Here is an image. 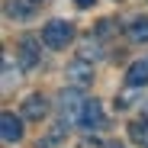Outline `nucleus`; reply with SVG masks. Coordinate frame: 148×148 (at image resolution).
<instances>
[{
    "label": "nucleus",
    "instance_id": "nucleus-1",
    "mask_svg": "<svg viewBox=\"0 0 148 148\" xmlns=\"http://www.w3.org/2000/svg\"><path fill=\"white\" fill-rule=\"evenodd\" d=\"M71 36H74V29H71V23H64V19H52V23H45V29H42L45 48H64L71 42Z\"/></svg>",
    "mask_w": 148,
    "mask_h": 148
},
{
    "label": "nucleus",
    "instance_id": "nucleus-2",
    "mask_svg": "<svg viewBox=\"0 0 148 148\" xmlns=\"http://www.w3.org/2000/svg\"><path fill=\"white\" fill-rule=\"evenodd\" d=\"M77 122H81L87 132L103 129V126H106V119H103V106H100V100H87L84 110H81V119H77Z\"/></svg>",
    "mask_w": 148,
    "mask_h": 148
},
{
    "label": "nucleus",
    "instance_id": "nucleus-3",
    "mask_svg": "<svg viewBox=\"0 0 148 148\" xmlns=\"http://www.w3.org/2000/svg\"><path fill=\"white\" fill-rule=\"evenodd\" d=\"M87 100H81L77 90H61V100H58V110L61 116H71V119H81V110H84Z\"/></svg>",
    "mask_w": 148,
    "mask_h": 148
},
{
    "label": "nucleus",
    "instance_id": "nucleus-4",
    "mask_svg": "<svg viewBox=\"0 0 148 148\" xmlns=\"http://www.w3.org/2000/svg\"><path fill=\"white\" fill-rule=\"evenodd\" d=\"M0 135H3L7 145L19 142V138H23V119L13 116V113H3V116H0Z\"/></svg>",
    "mask_w": 148,
    "mask_h": 148
},
{
    "label": "nucleus",
    "instance_id": "nucleus-5",
    "mask_svg": "<svg viewBox=\"0 0 148 148\" xmlns=\"http://www.w3.org/2000/svg\"><path fill=\"white\" fill-rule=\"evenodd\" d=\"M45 113H48V103H45V97H42V93H29L26 100H23V116H26V119L39 122Z\"/></svg>",
    "mask_w": 148,
    "mask_h": 148
},
{
    "label": "nucleus",
    "instance_id": "nucleus-6",
    "mask_svg": "<svg viewBox=\"0 0 148 148\" xmlns=\"http://www.w3.org/2000/svg\"><path fill=\"white\" fill-rule=\"evenodd\" d=\"M36 45H39V42H36L32 36H26V39L19 42V48H16V52H19L23 68H36V61H39V48H36Z\"/></svg>",
    "mask_w": 148,
    "mask_h": 148
},
{
    "label": "nucleus",
    "instance_id": "nucleus-7",
    "mask_svg": "<svg viewBox=\"0 0 148 148\" xmlns=\"http://www.w3.org/2000/svg\"><path fill=\"white\" fill-rule=\"evenodd\" d=\"M126 84H129V87H145V84H148V61H132V64H129Z\"/></svg>",
    "mask_w": 148,
    "mask_h": 148
},
{
    "label": "nucleus",
    "instance_id": "nucleus-8",
    "mask_svg": "<svg viewBox=\"0 0 148 148\" xmlns=\"http://www.w3.org/2000/svg\"><path fill=\"white\" fill-rule=\"evenodd\" d=\"M68 77H71L74 84H81V87H84V84L93 81V68H90L87 61H74V64L68 68Z\"/></svg>",
    "mask_w": 148,
    "mask_h": 148
},
{
    "label": "nucleus",
    "instance_id": "nucleus-9",
    "mask_svg": "<svg viewBox=\"0 0 148 148\" xmlns=\"http://www.w3.org/2000/svg\"><path fill=\"white\" fill-rule=\"evenodd\" d=\"M129 39L132 42H148V16H135L129 23Z\"/></svg>",
    "mask_w": 148,
    "mask_h": 148
},
{
    "label": "nucleus",
    "instance_id": "nucleus-10",
    "mask_svg": "<svg viewBox=\"0 0 148 148\" xmlns=\"http://www.w3.org/2000/svg\"><path fill=\"white\" fill-rule=\"evenodd\" d=\"M129 138L135 142V145H148V119L142 122H129Z\"/></svg>",
    "mask_w": 148,
    "mask_h": 148
},
{
    "label": "nucleus",
    "instance_id": "nucleus-11",
    "mask_svg": "<svg viewBox=\"0 0 148 148\" xmlns=\"http://www.w3.org/2000/svg\"><path fill=\"white\" fill-rule=\"evenodd\" d=\"M7 13H10L13 19H29L32 7H26V3H16V0H10V3H7Z\"/></svg>",
    "mask_w": 148,
    "mask_h": 148
},
{
    "label": "nucleus",
    "instance_id": "nucleus-12",
    "mask_svg": "<svg viewBox=\"0 0 148 148\" xmlns=\"http://www.w3.org/2000/svg\"><path fill=\"white\" fill-rule=\"evenodd\" d=\"M74 3H77L81 10H87V7H93V3H97V0H74Z\"/></svg>",
    "mask_w": 148,
    "mask_h": 148
},
{
    "label": "nucleus",
    "instance_id": "nucleus-13",
    "mask_svg": "<svg viewBox=\"0 0 148 148\" xmlns=\"http://www.w3.org/2000/svg\"><path fill=\"white\" fill-rule=\"evenodd\" d=\"M84 148H103V145H100V142L93 138V142H84Z\"/></svg>",
    "mask_w": 148,
    "mask_h": 148
},
{
    "label": "nucleus",
    "instance_id": "nucleus-14",
    "mask_svg": "<svg viewBox=\"0 0 148 148\" xmlns=\"http://www.w3.org/2000/svg\"><path fill=\"white\" fill-rule=\"evenodd\" d=\"M103 148H126V145H122V142H106Z\"/></svg>",
    "mask_w": 148,
    "mask_h": 148
},
{
    "label": "nucleus",
    "instance_id": "nucleus-15",
    "mask_svg": "<svg viewBox=\"0 0 148 148\" xmlns=\"http://www.w3.org/2000/svg\"><path fill=\"white\" fill-rule=\"evenodd\" d=\"M29 3H42V0H29Z\"/></svg>",
    "mask_w": 148,
    "mask_h": 148
}]
</instances>
